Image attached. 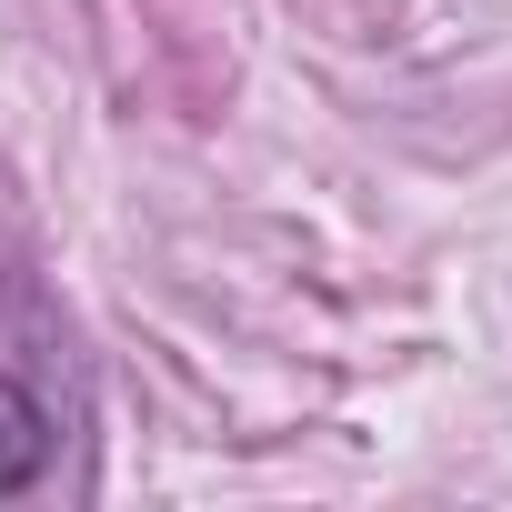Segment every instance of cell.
Masks as SVG:
<instances>
[{
  "instance_id": "cell-1",
  "label": "cell",
  "mask_w": 512,
  "mask_h": 512,
  "mask_svg": "<svg viewBox=\"0 0 512 512\" xmlns=\"http://www.w3.org/2000/svg\"><path fill=\"white\" fill-rule=\"evenodd\" d=\"M41 472H51V412H41V392L21 372H0V502L31 492Z\"/></svg>"
}]
</instances>
